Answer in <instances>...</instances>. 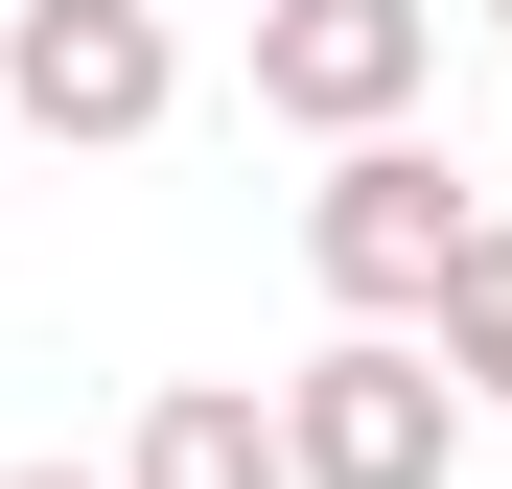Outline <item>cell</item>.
<instances>
[{"instance_id": "1", "label": "cell", "mask_w": 512, "mask_h": 489, "mask_svg": "<svg viewBox=\"0 0 512 489\" xmlns=\"http://www.w3.org/2000/svg\"><path fill=\"white\" fill-rule=\"evenodd\" d=\"M466 187H443V140H326V187H303V257H326V303H350V326H419V303H443V257H466Z\"/></svg>"}, {"instance_id": "2", "label": "cell", "mask_w": 512, "mask_h": 489, "mask_svg": "<svg viewBox=\"0 0 512 489\" xmlns=\"http://www.w3.org/2000/svg\"><path fill=\"white\" fill-rule=\"evenodd\" d=\"M443 443H466V373L396 350V326L280 373V489H443Z\"/></svg>"}, {"instance_id": "3", "label": "cell", "mask_w": 512, "mask_h": 489, "mask_svg": "<svg viewBox=\"0 0 512 489\" xmlns=\"http://www.w3.org/2000/svg\"><path fill=\"white\" fill-rule=\"evenodd\" d=\"M163 94H187V47H163V0H0V117L24 140H163Z\"/></svg>"}, {"instance_id": "4", "label": "cell", "mask_w": 512, "mask_h": 489, "mask_svg": "<svg viewBox=\"0 0 512 489\" xmlns=\"http://www.w3.org/2000/svg\"><path fill=\"white\" fill-rule=\"evenodd\" d=\"M256 24V117H303V140H373L443 94V0H233Z\"/></svg>"}, {"instance_id": "5", "label": "cell", "mask_w": 512, "mask_h": 489, "mask_svg": "<svg viewBox=\"0 0 512 489\" xmlns=\"http://www.w3.org/2000/svg\"><path fill=\"white\" fill-rule=\"evenodd\" d=\"M117 489H280V396L256 373H163L140 443H117Z\"/></svg>"}, {"instance_id": "6", "label": "cell", "mask_w": 512, "mask_h": 489, "mask_svg": "<svg viewBox=\"0 0 512 489\" xmlns=\"http://www.w3.org/2000/svg\"><path fill=\"white\" fill-rule=\"evenodd\" d=\"M419 326H443V373H466L489 420H512V210H489L466 257H443V303H419Z\"/></svg>"}, {"instance_id": "7", "label": "cell", "mask_w": 512, "mask_h": 489, "mask_svg": "<svg viewBox=\"0 0 512 489\" xmlns=\"http://www.w3.org/2000/svg\"><path fill=\"white\" fill-rule=\"evenodd\" d=\"M0 489H117V466H0Z\"/></svg>"}, {"instance_id": "8", "label": "cell", "mask_w": 512, "mask_h": 489, "mask_svg": "<svg viewBox=\"0 0 512 489\" xmlns=\"http://www.w3.org/2000/svg\"><path fill=\"white\" fill-rule=\"evenodd\" d=\"M163 24H187V0H163Z\"/></svg>"}, {"instance_id": "9", "label": "cell", "mask_w": 512, "mask_h": 489, "mask_svg": "<svg viewBox=\"0 0 512 489\" xmlns=\"http://www.w3.org/2000/svg\"><path fill=\"white\" fill-rule=\"evenodd\" d=\"M0 140H24V117H0Z\"/></svg>"}, {"instance_id": "10", "label": "cell", "mask_w": 512, "mask_h": 489, "mask_svg": "<svg viewBox=\"0 0 512 489\" xmlns=\"http://www.w3.org/2000/svg\"><path fill=\"white\" fill-rule=\"evenodd\" d=\"M489 24H512V0H489Z\"/></svg>"}]
</instances>
